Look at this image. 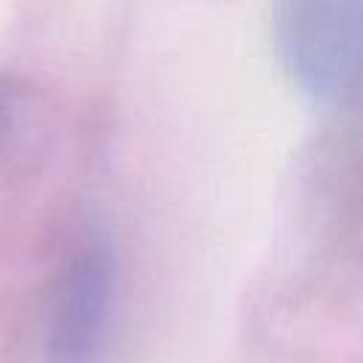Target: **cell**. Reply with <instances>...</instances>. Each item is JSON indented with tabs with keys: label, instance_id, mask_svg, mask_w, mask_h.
Instances as JSON below:
<instances>
[{
	"label": "cell",
	"instance_id": "obj_1",
	"mask_svg": "<svg viewBox=\"0 0 363 363\" xmlns=\"http://www.w3.org/2000/svg\"><path fill=\"white\" fill-rule=\"evenodd\" d=\"M275 54L315 102H343L363 88V0H275Z\"/></svg>",
	"mask_w": 363,
	"mask_h": 363
},
{
	"label": "cell",
	"instance_id": "obj_2",
	"mask_svg": "<svg viewBox=\"0 0 363 363\" xmlns=\"http://www.w3.org/2000/svg\"><path fill=\"white\" fill-rule=\"evenodd\" d=\"M116 312V250L88 230L65 255L45 320V363H105Z\"/></svg>",
	"mask_w": 363,
	"mask_h": 363
}]
</instances>
